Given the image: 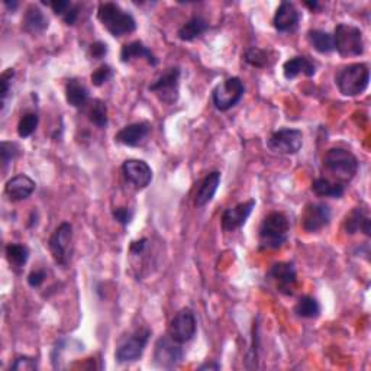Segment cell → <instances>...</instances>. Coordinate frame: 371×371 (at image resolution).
<instances>
[{"label": "cell", "instance_id": "cell-30", "mask_svg": "<svg viewBox=\"0 0 371 371\" xmlns=\"http://www.w3.org/2000/svg\"><path fill=\"white\" fill-rule=\"evenodd\" d=\"M6 259L14 268H22L28 263L29 250L23 244H9L6 247Z\"/></svg>", "mask_w": 371, "mask_h": 371}, {"label": "cell", "instance_id": "cell-22", "mask_svg": "<svg viewBox=\"0 0 371 371\" xmlns=\"http://www.w3.org/2000/svg\"><path fill=\"white\" fill-rule=\"evenodd\" d=\"M345 232L354 235L357 232H363L364 235H371V219L366 209L355 208L347 217H345L344 222Z\"/></svg>", "mask_w": 371, "mask_h": 371}, {"label": "cell", "instance_id": "cell-43", "mask_svg": "<svg viewBox=\"0 0 371 371\" xmlns=\"http://www.w3.org/2000/svg\"><path fill=\"white\" fill-rule=\"evenodd\" d=\"M147 242L148 239L147 238H143V239H139V241H135L131 244V252L135 254V255H139V254H143V251L145 250L147 247Z\"/></svg>", "mask_w": 371, "mask_h": 371}, {"label": "cell", "instance_id": "cell-7", "mask_svg": "<svg viewBox=\"0 0 371 371\" xmlns=\"http://www.w3.org/2000/svg\"><path fill=\"white\" fill-rule=\"evenodd\" d=\"M48 248L54 261L67 267L73 255V226L69 222H62L48 241Z\"/></svg>", "mask_w": 371, "mask_h": 371}, {"label": "cell", "instance_id": "cell-26", "mask_svg": "<svg viewBox=\"0 0 371 371\" xmlns=\"http://www.w3.org/2000/svg\"><path fill=\"white\" fill-rule=\"evenodd\" d=\"M209 29V22L200 16H193L177 31V36L184 43L195 41Z\"/></svg>", "mask_w": 371, "mask_h": 371}, {"label": "cell", "instance_id": "cell-18", "mask_svg": "<svg viewBox=\"0 0 371 371\" xmlns=\"http://www.w3.org/2000/svg\"><path fill=\"white\" fill-rule=\"evenodd\" d=\"M300 21L299 10L291 2H283L281 3L273 18V25L276 31L278 32H291L298 28Z\"/></svg>", "mask_w": 371, "mask_h": 371}, {"label": "cell", "instance_id": "cell-23", "mask_svg": "<svg viewBox=\"0 0 371 371\" xmlns=\"http://www.w3.org/2000/svg\"><path fill=\"white\" fill-rule=\"evenodd\" d=\"M221 184V173L219 171H212L200 182V186L198 189L195 204L198 208H204L206 204L213 199L216 195L217 187Z\"/></svg>", "mask_w": 371, "mask_h": 371}, {"label": "cell", "instance_id": "cell-38", "mask_svg": "<svg viewBox=\"0 0 371 371\" xmlns=\"http://www.w3.org/2000/svg\"><path fill=\"white\" fill-rule=\"evenodd\" d=\"M112 216L118 224H121L122 226H126V225H130L131 221L134 219V211L130 208H117V209H113Z\"/></svg>", "mask_w": 371, "mask_h": 371}, {"label": "cell", "instance_id": "cell-25", "mask_svg": "<svg viewBox=\"0 0 371 371\" xmlns=\"http://www.w3.org/2000/svg\"><path fill=\"white\" fill-rule=\"evenodd\" d=\"M66 99L69 105L80 109L88 104L91 93H88V88L82 82H79L77 79H71L66 84Z\"/></svg>", "mask_w": 371, "mask_h": 371}, {"label": "cell", "instance_id": "cell-44", "mask_svg": "<svg viewBox=\"0 0 371 371\" xmlns=\"http://www.w3.org/2000/svg\"><path fill=\"white\" fill-rule=\"evenodd\" d=\"M199 370H221V364L216 361H211V363H204L199 367Z\"/></svg>", "mask_w": 371, "mask_h": 371}, {"label": "cell", "instance_id": "cell-45", "mask_svg": "<svg viewBox=\"0 0 371 371\" xmlns=\"http://www.w3.org/2000/svg\"><path fill=\"white\" fill-rule=\"evenodd\" d=\"M304 5L308 6V8H311L312 10H319V9H321V5H319L318 2H313V3L312 2H306Z\"/></svg>", "mask_w": 371, "mask_h": 371}, {"label": "cell", "instance_id": "cell-21", "mask_svg": "<svg viewBox=\"0 0 371 371\" xmlns=\"http://www.w3.org/2000/svg\"><path fill=\"white\" fill-rule=\"evenodd\" d=\"M316 73V66L308 57H293L287 60L283 66V74L287 80L296 79L299 74H304L306 77H313Z\"/></svg>", "mask_w": 371, "mask_h": 371}, {"label": "cell", "instance_id": "cell-16", "mask_svg": "<svg viewBox=\"0 0 371 371\" xmlns=\"http://www.w3.org/2000/svg\"><path fill=\"white\" fill-rule=\"evenodd\" d=\"M255 208V200L251 199L248 202L239 203L234 208H229L222 215V228L226 232H232L246 225L252 209Z\"/></svg>", "mask_w": 371, "mask_h": 371}, {"label": "cell", "instance_id": "cell-17", "mask_svg": "<svg viewBox=\"0 0 371 371\" xmlns=\"http://www.w3.org/2000/svg\"><path fill=\"white\" fill-rule=\"evenodd\" d=\"M149 132L151 125L148 122H135L123 126L122 130L115 135V141L125 147H138L149 135Z\"/></svg>", "mask_w": 371, "mask_h": 371}, {"label": "cell", "instance_id": "cell-32", "mask_svg": "<svg viewBox=\"0 0 371 371\" xmlns=\"http://www.w3.org/2000/svg\"><path fill=\"white\" fill-rule=\"evenodd\" d=\"M270 51L267 49H261L257 47H252L250 49H247L246 53V61L252 67L257 69H264L272 66V58H270Z\"/></svg>", "mask_w": 371, "mask_h": 371}, {"label": "cell", "instance_id": "cell-40", "mask_svg": "<svg viewBox=\"0 0 371 371\" xmlns=\"http://www.w3.org/2000/svg\"><path fill=\"white\" fill-rule=\"evenodd\" d=\"M108 54V45L101 41L93 43L91 47H88V56L95 60H101L105 58V56Z\"/></svg>", "mask_w": 371, "mask_h": 371}, {"label": "cell", "instance_id": "cell-5", "mask_svg": "<svg viewBox=\"0 0 371 371\" xmlns=\"http://www.w3.org/2000/svg\"><path fill=\"white\" fill-rule=\"evenodd\" d=\"M334 40V49L344 58L358 57L364 53V41L363 32L360 28L354 27L350 23H339L332 35Z\"/></svg>", "mask_w": 371, "mask_h": 371}, {"label": "cell", "instance_id": "cell-10", "mask_svg": "<svg viewBox=\"0 0 371 371\" xmlns=\"http://www.w3.org/2000/svg\"><path fill=\"white\" fill-rule=\"evenodd\" d=\"M303 145V134L299 130L283 128L272 134L267 141V147L276 154L281 156H294L298 154Z\"/></svg>", "mask_w": 371, "mask_h": 371}, {"label": "cell", "instance_id": "cell-35", "mask_svg": "<svg viewBox=\"0 0 371 371\" xmlns=\"http://www.w3.org/2000/svg\"><path fill=\"white\" fill-rule=\"evenodd\" d=\"M113 77V70L108 64H104V66H100L99 69H96L92 73V83L96 87L104 86L105 83H108L110 79Z\"/></svg>", "mask_w": 371, "mask_h": 371}, {"label": "cell", "instance_id": "cell-36", "mask_svg": "<svg viewBox=\"0 0 371 371\" xmlns=\"http://www.w3.org/2000/svg\"><path fill=\"white\" fill-rule=\"evenodd\" d=\"M14 75H15V70L9 69L2 74V77H0V96H2V109H5V106H6V100L10 93V84H12V79H14Z\"/></svg>", "mask_w": 371, "mask_h": 371}, {"label": "cell", "instance_id": "cell-24", "mask_svg": "<svg viewBox=\"0 0 371 371\" xmlns=\"http://www.w3.org/2000/svg\"><path fill=\"white\" fill-rule=\"evenodd\" d=\"M136 58H144L152 67H156L158 64V60L154 56V53L141 41H132L130 44H125L121 51V61L130 62Z\"/></svg>", "mask_w": 371, "mask_h": 371}, {"label": "cell", "instance_id": "cell-33", "mask_svg": "<svg viewBox=\"0 0 371 371\" xmlns=\"http://www.w3.org/2000/svg\"><path fill=\"white\" fill-rule=\"evenodd\" d=\"M38 123H40V117L35 112H27L22 115V118L18 123V135L21 138H28L31 136L38 128Z\"/></svg>", "mask_w": 371, "mask_h": 371}, {"label": "cell", "instance_id": "cell-28", "mask_svg": "<svg viewBox=\"0 0 371 371\" xmlns=\"http://www.w3.org/2000/svg\"><path fill=\"white\" fill-rule=\"evenodd\" d=\"M308 41L309 44L321 54H329L334 51V40L332 35L321 31V29H312L308 32Z\"/></svg>", "mask_w": 371, "mask_h": 371}, {"label": "cell", "instance_id": "cell-19", "mask_svg": "<svg viewBox=\"0 0 371 371\" xmlns=\"http://www.w3.org/2000/svg\"><path fill=\"white\" fill-rule=\"evenodd\" d=\"M35 191V182L27 174H18L12 177L5 186V193L12 202H21L28 199Z\"/></svg>", "mask_w": 371, "mask_h": 371}, {"label": "cell", "instance_id": "cell-1", "mask_svg": "<svg viewBox=\"0 0 371 371\" xmlns=\"http://www.w3.org/2000/svg\"><path fill=\"white\" fill-rule=\"evenodd\" d=\"M290 225L285 213L272 212L268 213L259 229L260 250H277L286 244L289 238Z\"/></svg>", "mask_w": 371, "mask_h": 371}, {"label": "cell", "instance_id": "cell-29", "mask_svg": "<svg viewBox=\"0 0 371 371\" xmlns=\"http://www.w3.org/2000/svg\"><path fill=\"white\" fill-rule=\"evenodd\" d=\"M294 313L303 319H315L321 315V304L312 296H302L294 306Z\"/></svg>", "mask_w": 371, "mask_h": 371}, {"label": "cell", "instance_id": "cell-15", "mask_svg": "<svg viewBox=\"0 0 371 371\" xmlns=\"http://www.w3.org/2000/svg\"><path fill=\"white\" fill-rule=\"evenodd\" d=\"M122 173L126 180L138 190L148 187L152 182V170L143 160H126L122 164Z\"/></svg>", "mask_w": 371, "mask_h": 371}, {"label": "cell", "instance_id": "cell-11", "mask_svg": "<svg viewBox=\"0 0 371 371\" xmlns=\"http://www.w3.org/2000/svg\"><path fill=\"white\" fill-rule=\"evenodd\" d=\"M184 351L182 344L174 341L170 335L161 337L156 342L154 348V363L161 368H174L183 361Z\"/></svg>", "mask_w": 371, "mask_h": 371}, {"label": "cell", "instance_id": "cell-6", "mask_svg": "<svg viewBox=\"0 0 371 371\" xmlns=\"http://www.w3.org/2000/svg\"><path fill=\"white\" fill-rule=\"evenodd\" d=\"M246 93L244 83L238 77H229L217 84L212 92L213 105L217 110L226 112L237 106Z\"/></svg>", "mask_w": 371, "mask_h": 371}, {"label": "cell", "instance_id": "cell-41", "mask_svg": "<svg viewBox=\"0 0 371 371\" xmlns=\"http://www.w3.org/2000/svg\"><path fill=\"white\" fill-rule=\"evenodd\" d=\"M45 278H47V274L44 270H35L28 276V285L31 287H40L44 283Z\"/></svg>", "mask_w": 371, "mask_h": 371}, {"label": "cell", "instance_id": "cell-13", "mask_svg": "<svg viewBox=\"0 0 371 371\" xmlns=\"http://www.w3.org/2000/svg\"><path fill=\"white\" fill-rule=\"evenodd\" d=\"M267 276L273 281L276 289L280 293L293 296L294 287H296L298 283V274L296 268H294L291 263H276L274 265H272Z\"/></svg>", "mask_w": 371, "mask_h": 371}, {"label": "cell", "instance_id": "cell-12", "mask_svg": "<svg viewBox=\"0 0 371 371\" xmlns=\"http://www.w3.org/2000/svg\"><path fill=\"white\" fill-rule=\"evenodd\" d=\"M198 322L193 311L186 308L178 312L170 324L169 335L178 344H186L191 341L196 335Z\"/></svg>", "mask_w": 371, "mask_h": 371}, {"label": "cell", "instance_id": "cell-2", "mask_svg": "<svg viewBox=\"0 0 371 371\" xmlns=\"http://www.w3.org/2000/svg\"><path fill=\"white\" fill-rule=\"evenodd\" d=\"M97 19L115 38L132 34L136 29L135 18L131 14H128L119 5L112 2L99 5Z\"/></svg>", "mask_w": 371, "mask_h": 371}, {"label": "cell", "instance_id": "cell-20", "mask_svg": "<svg viewBox=\"0 0 371 371\" xmlns=\"http://www.w3.org/2000/svg\"><path fill=\"white\" fill-rule=\"evenodd\" d=\"M48 28V18L36 5H29L22 18V29L31 35H38Z\"/></svg>", "mask_w": 371, "mask_h": 371}, {"label": "cell", "instance_id": "cell-42", "mask_svg": "<svg viewBox=\"0 0 371 371\" xmlns=\"http://www.w3.org/2000/svg\"><path fill=\"white\" fill-rule=\"evenodd\" d=\"M77 18H79V6L73 5L71 9L67 12V15L62 18V21H64V23L70 25V27H71V25H74L75 22H77Z\"/></svg>", "mask_w": 371, "mask_h": 371}, {"label": "cell", "instance_id": "cell-34", "mask_svg": "<svg viewBox=\"0 0 371 371\" xmlns=\"http://www.w3.org/2000/svg\"><path fill=\"white\" fill-rule=\"evenodd\" d=\"M19 154V147L16 143H8V141H3L0 144V158H2V165L3 169H6L8 165L14 161Z\"/></svg>", "mask_w": 371, "mask_h": 371}, {"label": "cell", "instance_id": "cell-31", "mask_svg": "<svg viewBox=\"0 0 371 371\" xmlns=\"http://www.w3.org/2000/svg\"><path fill=\"white\" fill-rule=\"evenodd\" d=\"M88 121L100 128V130L108 126V108L105 101L99 99L92 101L91 109H88Z\"/></svg>", "mask_w": 371, "mask_h": 371}, {"label": "cell", "instance_id": "cell-46", "mask_svg": "<svg viewBox=\"0 0 371 371\" xmlns=\"http://www.w3.org/2000/svg\"><path fill=\"white\" fill-rule=\"evenodd\" d=\"M5 5H6L9 9H12V12H14V10L18 8V5H19V3H18V2H12V3H10V2H8V0H6Z\"/></svg>", "mask_w": 371, "mask_h": 371}, {"label": "cell", "instance_id": "cell-37", "mask_svg": "<svg viewBox=\"0 0 371 371\" xmlns=\"http://www.w3.org/2000/svg\"><path fill=\"white\" fill-rule=\"evenodd\" d=\"M10 370H28V371H34V370H38V364L36 361L34 360V358L31 357H27V355H19L15 358L14 364L10 366Z\"/></svg>", "mask_w": 371, "mask_h": 371}, {"label": "cell", "instance_id": "cell-3", "mask_svg": "<svg viewBox=\"0 0 371 371\" xmlns=\"http://www.w3.org/2000/svg\"><path fill=\"white\" fill-rule=\"evenodd\" d=\"M325 169L337 178V182L345 184L355 177L360 163L357 157L344 148H331L324 157Z\"/></svg>", "mask_w": 371, "mask_h": 371}, {"label": "cell", "instance_id": "cell-27", "mask_svg": "<svg viewBox=\"0 0 371 371\" xmlns=\"http://www.w3.org/2000/svg\"><path fill=\"white\" fill-rule=\"evenodd\" d=\"M312 191L319 198L339 199L345 193V184L339 182H331L329 178H316L312 183Z\"/></svg>", "mask_w": 371, "mask_h": 371}, {"label": "cell", "instance_id": "cell-39", "mask_svg": "<svg viewBox=\"0 0 371 371\" xmlns=\"http://www.w3.org/2000/svg\"><path fill=\"white\" fill-rule=\"evenodd\" d=\"M44 3H45V5H49V8L53 9L54 14L58 15V16H61V18L66 16V15H67V12H69V10L71 9V6H73V3L69 2V0H56V2H49V3L44 2Z\"/></svg>", "mask_w": 371, "mask_h": 371}, {"label": "cell", "instance_id": "cell-8", "mask_svg": "<svg viewBox=\"0 0 371 371\" xmlns=\"http://www.w3.org/2000/svg\"><path fill=\"white\" fill-rule=\"evenodd\" d=\"M151 337V331L148 328H141L135 331L126 339H123L119 347L115 352V358L119 364H128V363H135L139 360L141 355L144 354L147 344Z\"/></svg>", "mask_w": 371, "mask_h": 371}, {"label": "cell", "instance_id": "cell-14", "mask_svg": "<svg viewBox=\"0 0 371 371\" xmlns=\"http://www.w3.org/2000/svg\"><path fill=\"white\" fill-rule=\"evenodd\" d=\"M331 222V209L325 203H309L302 215V228L306 232H318Z\"/></svg>", "mask_w": 371, "mask_h": 371}, {"label": "cell", "instance_id": "cell-9", "mask_svg": "<svg viewBox=\"0 0 371 371\" xmlns=\"http://www.w3.org/2000/svg\"><path fill=\"white\" fill-rule=\"evenodd\" d=\"M180 75L182 71L178 67L167 69L154 83L149 84V92L154 93L163 104L174 105L180 91Z\"/></svg>", "mask_w": 371, "mask_h": 371}, {"label": "cell", "instance_id": "cell-4", "mask_svg": "<svg viewBox=\"0 0 371 371\" xmlns=\"http://www.w3.org/2000/svg\"><path fill=\"white\" fill-rule=\"evenodd\" d=\"M335 83L344 96H358L367 91L370 83V70L363 62L350 64V66L339 70L335 75Z\"/></svg>", "mask_w": 371, "mask_h": 371}]
</instances>
